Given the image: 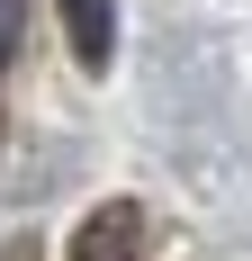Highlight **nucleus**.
I'll use <instances>...</instances> for the list:
<instances>
[{"mask_svg":"<svg viewBox=\"0 0 252 261\" xmlns=\"http://www.w3.org/2000/svg\"><path fill=\"white\" fill-rule=\"evenodd\" d=\"M63 36H72V54L99 72L108 45H117V9H108V0H63Z\"/></svg>","mask_w":252,"mask_h":261,"instance_id":"obj_1","label":"nucleus"},{"mask_svg":"<svg viewBox=\"0 0 252 261\" xmlns=\"http://www.w3.org/2000/svg\"><path fill=\"white\" fill-rule=\"evenodd\" d=\"M135 234H144V216H135V207H99L90 225H81V261H126Z\"/></svg>","mask_w":252,"mask_h":261,"instance_id":"obj_2","label":"nucleus"},{"mask_svg":"<svg viewBox=\"0 0 252 261\" xmlns=\"http://www.w3.org/2000/svg\"><path fill=\"white\" fill-rule=\"evenodd\" d=\"M18 36H27V0H0V63L18 54Z\"/></svg>","mask_w":252,"mask_h":261,"instance_id":"obj_3","label":"nucleus"}]
</instances>
